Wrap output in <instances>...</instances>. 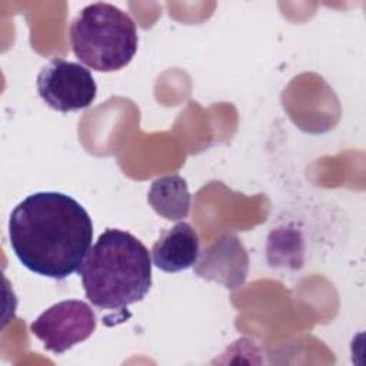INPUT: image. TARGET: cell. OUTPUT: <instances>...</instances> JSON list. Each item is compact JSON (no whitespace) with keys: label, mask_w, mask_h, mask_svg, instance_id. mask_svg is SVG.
Here are the masks:
<instances>
[{"label":"cell","mask_w":366,"mask_h":366,"mask_svg":"<svg viewBox=\"0 0 366 366\" xmlns=\"http://www.w3.org/2000/svg\"><path fill=\"white\" fill-rule=\"evenodd\" d=\"M10 246L30 272L66 279L80 270L93 239V222L73 197L39 192L23 199L9 219Z\"/></svg>","instance_id":"cell-1"},{"label":"cell","mask_w":366,"mask_h":366,"mask_svg":"<svg viewBox=\"0 0 366 366\" xmlns=\"http://www.w3.org/2000/svg\"><path fill=\"white\" fill-rule=\"evenodd\" d=\"M87 300L107 310H123L143 300L152 287V259L132 233L104 230L90 247L80 270Z\"/></svg>","instance_id":"cell-2"},{"label":"cell","mask_w":366,"mask_h":366,"mask_svg":"<svg viewBox=\"0 0 366 366\" xmlns=\"http://www.w3.org/2000/svg\"><path fill=\"white\" fill-rule=\"evenodd\" d=\"M74 56L96 71H117L137 51V30L132 17L110 3H93L80 10L69 29Z\"/></svg>","instance_id":"cell-3"},{"label":"cell","mask_w":366,"mask_h":366,"mask_svg":"<svg viewBox=\"0 0 366 366\" xmlns=\"http://www.w3.org/2000/svg\"><path fill=\"white\" fill-rule=\"evenodd\" d=\"M36 84L41 100L61 113L89 107L97 94L90 70L60 57L51 59L39 71Z\"/></svg>","instance_id":"cell-4"},{"label":"cell","mask_w":366,"mask_h":366,"mask_svg":"<svg viewBox=\"0 0 366 366\" xmlns=\"http://www.w3.org/2000/svg\"><path fill=\"white\" fill-rule=\"evenodd\" d=\"M96 329V315L83 300H63L46 309L31 325V333L46 350L61 355L86 340Z\"/></svg>","instance_id":"cell-5"},{"label":"cell","mask_w":366,"mask_h":366,"mask_svg":"<svg viewBox=\"0 0 366 366\" xmlns=\"http://www.w3.org/2000/svg\"><path fill=\"white\" fill-rule=\"evenodd\" d=\"M194 273L227 289L242 286L249 272L247 252L236 234L226 233L199 253Z\"/></svg>","instance_id":"cell-6"},{"label":"cell","mask_w":366,"mask_h":366,"mask_svg":"<svg viewBox=\"0 0 366 366\" xmlns=\"http://www.w3.org/2000/svg\"><path fill=\"white\" fill-rule=\"evenodd\" d=\"M199 253V236L186 222H179L162 232L152 247L153 264L166 273H176L194 266Z\"/></svg>","instance_id":"cell-7"},{"label":"cell","mask_w":366,"mask_h":366,"mask_svg":"<svg viewBox=\"0 0 366 366\" xmlns=\"http://www.w3.org/2000/svg\"><path fill=\"white\" fill-rule=\"evenodd\" d=\"M190 192L186 180L179 174L156 179L147 193L153 210L167 220H180L190 212Z\"/></svg>","instance_id":"cell-8"}]
</instances>
